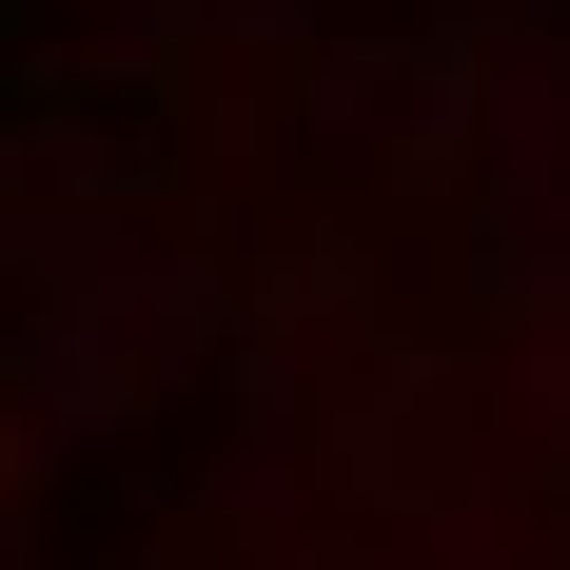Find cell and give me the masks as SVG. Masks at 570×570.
Wrapping results in <instances>:
<instances>
[{"instance_id":"1","label":"cell","mask_w":570,"mask_h":570,"mask_svg":"<svg viewBox=\"0 0 570 570\" xmlns=\"http://www.w3.org/2000/svg\"><path fill=\"white\" fill-rule=\"evenodd\" d=\"M472 433H492L472 472L570 492V315H492V413H472Z\"/></svg>"}]
</instances>
